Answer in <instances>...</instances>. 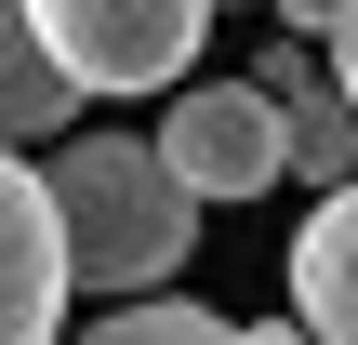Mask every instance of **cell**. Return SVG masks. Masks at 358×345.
Wrapping results in <instances>:
<instances>
[{"mask_svg": "<svg viewBox=\"0 0 358 345\" xmlns=\"http://www.w3.org/2000/svg\"><path fill=\"white\" fill-rule=\"evenodd\" d=\"M40 199H53V253H66V293H173L186 253H199V199L159 173L146 133H66L40 160Z\"/></svg>", "mask_w": 358, "mask_h": 345, "instance_id": "6da1fadb", "label": "cell"}, {"mask_svg": "<svg viewBox=\"0 0 358 345\" xmlns=\"http://www.w3.org/2000/svg\"><path fill=\"white\" fill-rule=\"evenodd\" d=\"M27 27H40L53 80L93 106V93H159V80H186L213 0H27Z\"/></svg>", "mask_w": 358, "mask_h": 345, "instance_id": "7a4b0ae2", "label": "cell"}, {"mask_svg": "<svg viewBox=\"0 0 358 345\" xmlns=\"http://www.w3.org/2000/svg\"><path fill=\"white\" fill-rule=\"evenodd\" d=\"M159 173L213 213V199H266L279 173H292V146H279V106L252 93V80H186L173 106H159Z\"/></svg>", "mask_w": 358, "mask_h": 345, "instance_id": "3957f363", "label": "cell"}, {"mask_svg": "<svg viewBox=\"0 0 358 345\" xmlns=\"http://www.w3.org/2000/svg\"><path fill=\"white\" fill-rule=\"evenodd\" d=\"M66 319V253H53V199L40 173L0 146V345H53Z\"/></svg>", "mask_w": 358, "mask_h": 345, "instance_id": "277c9868", "label": "cell"}, {"mask_svg": "<svg viewBox=\"0 0 358 345\" xmlns=\"http://www.w3.org/2000/svg\"><path fill=\"white\" fill-rule=\"evenodd\" d=\"M292 332L358 345V186H319V213L292 226Z\"/></svg>", "mask_w": 358, "mask_h": 345, "instance_id": "5b68a950", "label": "cell"}, {"mask_svg": "<svg viewBox=\"0 0 358 345\" xmlns=\"http://www.w3.org/2000/svg\"><path fill=\"white\" fill-rule=\"evenodd\" d=\"M66 80H53V53H40V27H27V0H0V146L27 160V146H53L66 133Z\"/></svg>", "mask_w": 358, "mask_h": 345, "instance_id": "8992f818", "label": "cell"}, {"mask_svg": "<svg viewBox=\"0 0 358 345\" xmlns=\"http://www.w3.org/2000/svg\"><path fill=\"white\" fill-rule=\"evenodd\" d=\"M279 146H292V173H306V186H358V106L332 93V80L279 106Z\"/></svg>", "mask_w": 358, "mask_h": 345, "instance_id": "52a82bcc", "label": "cell"}, {"mask_svg": "<svg viewBox=\"0 0 358 345\" xmlns=\"http://www.w3.org/2000/svg\"><path fill=\"white\" fill-rule=\"evenodd\" d=\"M80 345H239V319H213V306H146V293H133V306H106Z\"/></svg>", "mask_w": 358, "mask_h": 345, "instance_id": "ba28073f", "label": "cell"}, {"mask_svg": "<svg viewBox=\"0 0 358 345\" xmlns=\"http://www.w3.org/2000/svg\"><path fill=\"white\" fill-rule=\"evenodd\" d=\"M319 66H332V93H345V106H358V0H345V13H332V40H319Z\"/></svg>", "mask_w": 358, "mask_h": 345, "instance_id": "9c48e42d", "label": "cell"}, {"mask_svg": "<svg viewBox=\"0 0 358 345\" xmlns=\"http://www.w3.org/2000/svg\"><path fill=\"white\" fill-rule=\"evenodd\" d=\"M332 13H345V0H279V27H292V40H332Z\"/></svg>", "mask_w": 358, "mask_h": 345, "instance_id": "30bf717a", "label": "cell"}]
</instances>
